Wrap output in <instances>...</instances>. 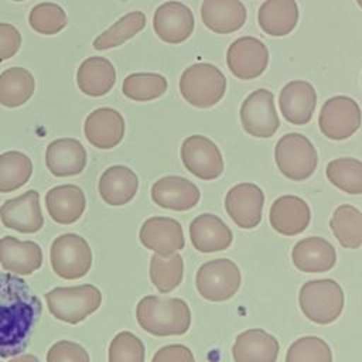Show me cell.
I'll use <instances>...</instances> for the list:
<instances>
[{"mask_svg": "<svg viewBox=\"0 0 362 362\" xmlns=\"http://www.w3.org/2000/svg\"><path fill=\"white\" fill-rule=\"evenodd\" d=\"M42 305L21 277L0 273V358L21 354Z\"/></svg>", "mask_w": 362, "mask_h": 362, "instance_id": "1", "label": "cell"}, {"mask_svg": "<svg viewBox=\"0 0 362 362\" xmlns=\"http://www.w3.org/2000/svg\"><path fill=\"white\" fill-rule=\"evenodd\" d=\"M139 325L156 337L182 335L191 325V311L182 298L143 297L136 307Z\"/></svg>", "mask_w": 362, "mask_h": 362, "instance_id": "2", "label": "cell"}, {"mask_svg": "<svg viewBox=\"0 0 362 362\" xmlns=\"http://www.w3.org/2000/svg\"><path fill=\"white\" fill-rule=\"evenodd\" d=\"M303 314L315 324L334 322L344 308V290L332 279H318L304 283L298 293Z\"/></svg>", "mask_w": 362, "mask_h": 362, "instance_id": "3", "label": "cell"}, {"mask_svg": "<svg viewBox=\"0 0 362 362\" xmlns=\"http://www.w3.org/2000/svg\"><path fill=\"white\" fill-rule=\"evenodd\" d=\"M49 313L68 324H78L93 314L102 303V293L93 284L55 287L44 296Z\"/></svg>", "mask_w": 362, "mask_h": 362, "instance_id": "4", "label": "cell"}, {"mask_svg": "<svg viewBox=\"0 0 362 362\" xmlns=\"http://www.w3.org/2000/svg\"><path fill=\"white\" fill-rule=\"evenodd\" d=\"M226 78L212 64L197 62L188 66L180 78L182 98L195 107H211L225 95Z\"/></svg>", "mask_w": 362, "mask_h": 362, "instance_id": "5", "label": "cell"}, {"mask_svg": "<svg viewBox=\"0 0 362 362\" xmlns=\"http://www.w3.org/2000/svg\"><path fill=\"white\" fill-rule=\"evenodd\" d=\"M274 160L284 177L303 181L314 174L318 154L310 139L300 133H287L274 147Z\"/></svg>", "mask_w": 362, "mask_h": 362, "instance_id": "6", "label": "cell"}, {"mask_svg": "<svg viewBox=\"0 0 362 362\" xmlns=\"http://www.w3.org/2000/svg\"><path fill=\"white\" fill-rule=\"evenodd\" d=\"M54 273L66 280L83 277L92 266L89 243L79 235L64 233L54 239L49 249Z\"/></svg>", "mask_w": 362, "mask_h": 362, "instance_id": "7", "label": "cell"}, {"mask_svg": "<svg viewBox=\"0 0 362 362\" xmlns=\"http://www.w3.org/2000/svg\"><path fill=\"white\" fill-rule=\"evenodd\" d=\"M240 270L230 259H214L205 262L197 272L195 286L208 301H226L240 287Z\"/></svg>", "mask_w": 362, "mask_h": 362, "instance_id": "8", "label": "cell"}, {"mask_svg": "<svg viewBox=\"0 0 362 362\" xmlns=\"http://www.w3.org/2000/svg\"><path fill=\"white\" fill-rule=\"evenodd\" d=\"M362 123L359 105L349 96L339 95L329 98L321 107L318 126L321 133L331 140L351 137Z\"/></svg>", "mask_w": 362, "mask_h": 362, "instance_id": "9", "label": "cell"}, {"mask_svg": "<svg viewBox=\"0 0 362 362\" xmlns=\"http://www.w3.org/2000/svg\"><path fill=\"white\" fill-rule=\"evenodd\" d=\"M184 167L195 177L211 181L223 171V158L218 146L202 134L188 136L181 144Z\"/></svg>", "mask_w": 362, "mask_h": 362, "instance_id": "10", "label": "cell"}, {"mask_svg": "<svg viewBox=\"0 0 362 362\" xmlns=\"http://www.w3.org/2000/svg\"><path fill=\"white\" fill-rule=\"evenodd\" d=\"M240 122L247 134L272 137L280 126L273 93L267 89L253 90L240 106Z\"/></svg>", "mask_w": 362, "mask_h": 362, "instance_id": "11", "label": "cell"}, {"mask_svg": "<svg viewBox=\"0 0 362 362\" xmlns=\"http://www.w3.org/2000/svg\"><path fill=\"white\" fill-rule=\"evenodd\" d=\"M229 71L239 79L249 81L260 76L269 64V49L263 41L255 37L235 40L226 52Z\"/></svg>", "mask_w": 362, "mask_h": 362, "instance_id": "12", "label": "cell"}, {"mask_svg": "<svg viewBox=\"0 0 362 362\" xmlns=\"http://www.w3.org/2000/svg\"><path fill=\"white\" fill-rule=\"evenodd\" d=\"M264 194L253 182L233 185L225 197V209L230 219L243 229H252L262 221Z\"/></svg>", "mask_w": 362, "mask_h": 362, "instance_id": "13", "label": "cell"}, {"mask_svg": "<svg viewBox=\"0 0 362 362\" xmlns=\"http://www.w3.org/2000/svg\"><path fill=\"white\" fill-rule=\"evenodd\" d=\"M194 14L181 1L170 0L157 7L153 16V28L160 40L168 44L184 42L194 31Z\"/></svg>", "mask_w": 362, "mask_h": 362, "instance_id": "14", "label": "cell"}, {"mask_svg": "<svg viewBox=\"0 0 362 362\" xmlns=\"http://www.w3.org/2000/svg\"><path fill=\"white\" fill-rule=\"evenodd\" d=\"M1 223L21 233H35L44 225V216L40 206V195L30 189L16 198L7 199L0 206Z\"/></svg>", "mask_w": 362, "mask_h": 362, "instance_id": "15", "label": "cell"}, {"mask_svg": "<svg viewBox=\"0 0 362 362\" xmlns=\"http://www.w3.org/2000/svg\"><path fill=\"white\" fill-rule=\"evenodd\" d=\"M139 239L146 249L160 256H170L181 250L185 243L181 223L168 216L146 219L140 228Z\"/></svg>", "mask_w": 362, "mask_h": 362, "instance_id": "16", "label": "cell"}, {"mask_svg": "<svg viewBox=\"0 0 362 362\" xmlns=\"http://www.w3.org/2000/svg\"><path fill=\"white\" fill-rule=\"evenodd\" d=\"M83 133L93 147L113 148L123 140L124 119L113 107L95 109L85 119Z\"/></svg>", "mask_w": 362, "mask_h": 362, "instance_id": "17", "label": "cell"}, {"mask_svg": "<svg viewBox=\"0 0 362 362\" xmlns=\"http://www.w3.org/2000/svg\"><path fill=\"white\" fill-rule=\"evenodd\" d=\"M150 194L158 206L171 211L191 209L201 198L198 187L192 181L178 175H167L157 180Z\"/></svg>", "mask_w": 362, "mask_h": 362, "instance_id": "18", "label": "cell"}, {"mask_svg": "<svg viewBox=\"0 0 362 362\" xmlns=\"http://www.w3.org/2000/svg\"><path fill=\"white\" fill-rule=\"evenodd\" d=\"M311 211L308 204L297 195H281L270 206L269 221L272 228L284 236L304 232L310 223Z\"/></svg>", "mask_w": 362, "mask_h": 362, "instance_id": "19", "label": "cell"}, {"mask_svg": "<svg viewBox=\"0 0 362 362\" xmlns=\"http://www.w3.org/2000/svg\"><path fill=\"white\" fill-rule=\"evenodd\" d=\"M283 117L291 124H305L311 120L317 105L314 86L307 81H291L283 86L279 96Z\"/></svg>", "mask_w": 362, "mask_h": 362, "instance_id": "20", "label": "cell"}, {"mask_svg": "<svg viewBox=\"0 0 362 362\" xmlns=\"http://www.w3.org/2000/svg\"><path fill=\"white\" fill-rule=\"evenodd\" d=\"M0 264L14 274L28 276L42 266V250L33 240L3 236L0 239Z\"/></svg>", "mask_w": 362, "mask_h": 362, "instance_id": "21", "label": "cell"}, {"mask_svg": "<svg viewBox=\"0 0 362 362\" xmlns=\"http://www.w3.org/2000/svg\"><path fill=\"white\" fill-rule=\"evenodd\" d=\"M45 164L55 177L78 175L86 165V150L76 139H57L47 146Z\"/></svg>", "mask_w": 362, "mask_h": 362, "instance_id": "22", "label": "cell"}, {"mask_svg": "<svg viewBox=\"0 0 362 362\" xmlns=\"http://www.w3.org/2000/svg\"><path fill=\"white\" fill-rule=\"evenodd\" d=\"M192 246L202 253L225 250L233 240L229 226L214 214H201L189 223Z\"/></svg>", "mask_w": 362, "mask_h": 362, "instance_id": "23", "label": "cell"}, {"mask_svg": "<svg viewBox=\"0 0 362 362\" xmlns=\"http://www.w3.org/2000/svg\"><path fill=\"white\" fill-rule=\"evenodd\" d=\"M294 266L305 273H322L337 263V252L332 243L320 236H308L298 240L291 250Z\"/></svg>", "mask_w": 362, "mask_h": 362, "instance_id": "24", "label": "cell"}, {"mask_svg": "<svg viewBox=\"0 0 362 362\" xmlns=\"http://www.w3.org/2000/svg\"><path fill=\"white\" fill-rule=\"evenodd\" d=\"M277 339L262 328L240 332L232 346L235 362H276L279 356Z\"/></svg>", "mask_w": 362, "mask_h": 362, "instance_id": "25", "label": "cell"}, {"mask_svg": "<svg viewBox=\"0 0 362 362\" xmlns=\"http://www.w3.org/2000/svg\"><path fill=\"white\" fill-rule=\"evenodd\" d=\"M201 18L206 28L216 34H230L243 27L246 7L240 0H204Z\"/></svg>", "mask_w": 362, "mask_h": 362, "instance_id": "26", "label": "cell"}, {"mask_svg": "<svg viewBox=\"0 0 362 362\" xmlns=\"http://www.w3.org/2000/svg\"><path fill=\"white\" fill-rule=\"evenodd\" d=\"M45 206L57 223L71 225L76 222L86 206L83 191L74 184H64L51 188L45 195Z\"/></svg>", "mask_w": 362, "mask_h": 362, "instance_id": "27", "label": "cell"}, {"mask_svg": "<svg viewBox=\"0 0 362 362\" xmlns=\"http://www.w3.org/2000/svg\"><path fill=\"white\" fill-rule=\"evenodd\" d=\"M98 188L100 198L106 204L119 206L134 198L139 188V178L126 165H112L100 175Z\"/></svg>", "mask_w": 362, "mask_h": 362, "instance_id": "28", "label": "cell"}, {"mask_svg": "<svg viewBox=\"0 0 362 362\" xmlns=\"http://www.w3.org/2000/svg\"><path fill=\"white\" fill-rule=\"evenodd\" d=\"M116 71L113 64L103 57H89L78 68L76 83L88 96H103L115 85Z\"/></svg>", "mask_w": 362, "mask_h": 362, "instance_id": "29", "label": "cell"}, {"mask_svg": "<svg viewBox=\"0 0 362 362\" xmlns=\"http://www.w3.org/2000/svg\"><path fill=\"white\" fill-rule=\"evenodd\" d=\"M260 28L272 37L290 34L298 21L296 0H266L257 14Z\"/></svg>", "mask_w": 362, "mask_h": 362, "instance_id": "30", "label": "cell"}, {"mask_svg": "<svg viewBox=\"0 0 362 362\" xmlns=\"http://www.w3.org/2000/svg\"><path fill=\"white\" fill-rule=\"evenodd\" d=\"M35 89L33 74L21 66L7 68L0 74V105L18 107L28 102Z\"/></svg>", "mask_w": 362, "mask_h": 362, "instance_id": "31", "label": "cell"}, {"mask_svg": "<svg viewBox=\"0 0 362 362\" xmlns=\"http://www.w3.org/2000/svg\"><path fill=\"white\" fill-rule=\"evenodd\" d=\"M329 228L342 247L362 246V212L349 204L339 205L329 221Z\"/></svg>", "mask_w": 362, "mask_h": 362, "instance_id": "32", "label": "cell"}, {"mask_svg": "<svg viewBox=\"0 0 362 362\" xmlns=\"http://www.w3.org/2000/svg\"><path fill=\"white\" fill-rule=\"evenodd\" d=\"M33 174L30 157L21 151L0 154V192H11L28 182Z\"/></svg>", "mask_w": 362, "mask_h": 362, "instance_id": "33", "label": "cell"}, {"mask_svg": "<svg viewBox=\"0 0 362 362\" xmlns=\"http://www.w3.org/2000/svg\"><path fill=\"white\" fill-rule=\"evenodd\" d=\"M146 27V14L141 11H130L120 17L112 27L105 30L93 40V48L103 51L122 45Z\"/></svg>", "mask_w": 362, "mask_h": 362, "instance_id": "34", "label": "cell"}, {"mask_svg": "<svg viewBox=\"0 0 362 362\" xmlns=\"http://www.w3.org/2000/svg\"><path fill=\"white\" fill-rule=\"evenodd\" d=\"M325 174L338 189L351 195L362 194V161L352 157L335 158L328 163Z\"/></svg>", "mask_w": 362, "mask_h": 362, "instance_id": "35", "label": "cell"}, {"mask_svg": "<svg viewBox=\"0 0 362 362\" xmlns=\"http://www.w3.org/2000/svg\"><path fill=\"white\" fill-rule=\"evenodd\" d=\"M167 79L156 72H134L124 78L123 95L136 102H148L163 96L167 90Z\"/></svg>", "mask_w": 362, "mask_h": 362, "instance_id": "36", "label": "cell"}, {"mask_svg": "<svg viewBox=\"0 0 362 362\" xmlns=\"http://www.w3.org/2000/svg\"><path fill=\"white\" fill-rule=\"evenodd\" d=\"M182 273L184 262L177 252L170 256L156 253L150 259V280L163 294L173 291L181 283Z\"/></svg>", "mask_w": 362, "mask_h": 362, "instance_id": "37", "label": "cell"}, {"mask_svg": "<svg viewBox=\"0 0 362 362\" xmlns=\"http://www.w3.org/2000/svg\"><path fill=\"white\" fill-rule=\"evenodd\" d=\"M68 23L66 13L57 3L44 1L34 6L28 14L30 27L44 35L58 34Z\"/></svg>", "mask_w": 362, "mask_h": 362, "instance_id": "38", "label": "cell"}, {"mask_svg": "<svg viewBox=\"0 0 362 362\" xmlns=\"http://www.w3.org/2000/svg\"><path fill=\"white\" fill-rule=\"evenodd\" d=\"M286 362H332V352L322 338L307 335L288 346Z\"/></svg>", "mask_w": 362, "mask_h": 362, "instance_id": "39", "label": "cell"}, {"mask_svg": "<svg viewBox=\"0 0 362 362\" xmlns=\"http://www.w3.org/2000/svg\"><path fill=\"white\" fill-rule=\"evenodd\" d=\"M144 345L129 331L119 332L109 345V362H144Z\"/></svg>", "mask_w": 362, "mask_h": 362, "instance_id": "40", "label": "cell"}, {"mask_svg": "<svg viewBox=\"0 0 362 362\" xmlns=\"http://www.w3.org/2000/svg\"><path fill=\"white\" fill-rule=\"evenodd\" d=\"M47 362H90L85 348L76 342L62 339L47 352Z\"/></svg>", "mask_w": 362, "mask_h": 362, "instance_id": "41", "label": "cell"}, {"mask_svg": "<svg viewBox=\"0 0 362 362\" xmlns=\"http://www.w3.org/2000/svg\"><path fill=\"white\" fill-rule=\"evenodd\" d=\"M21 45L20 31L8 23H0V62L17 54Z\"/></svg>", "mask_w": 362, "mask_h": 362, "instance_id": "42", "label": "cell"}, {"mask_svg": "<svg viewBox=\"0 0 362 362\" xmlns=\"http://www.w3.org/2000/svg\"><path fill=\"white\" fill-rule=\"evenodd\" d=\"M151 362H195V358L188 346L171 344L160 348Z\"/></svg>", "mask_w": 362, "mask_h": 362, "instance_id": "43", "label": "cell"}, {"mask_svg": "<svg viewBox=\"0 0 362 362\" xmlns=\"http://www.w3.org/2000/svg\"><path fill=\"white\" fill-rule=\"evenodd\" d=\"M8 362H40L37 356L28 354V355H21V356H16L13 359H10Z\"/></svg>", "mask_w": 362, "mask_h": 362, "instance_id": "44", "label": "cell"}, {"mask_svg": "<svg viewBox=\"0 0 362 362\" xmlns=\"http://www.w3.org/2000/svg\"><path fill=\"white\" fill-rule=\"evenodd\" d=\"M356 3H358V6L362 8V0H356Z\"/></svg>", "mask_w": 362, "mask_h": 362, "instance_id": "45", "label": "cell"}, {"mask_svg": "<svg viewBox=\"0 0 362 362\" xmlns=\"http://www.w3.org/2000/svg\"><path fill=\"white\" fill-rule=\"evenodd\" d=\"M13 1H24V0H13Z\"/></svg>", "mask_w": 362, "mask_h": 362, "instance_id": "46", "label": "cell"}]
</instances>
